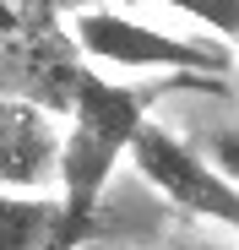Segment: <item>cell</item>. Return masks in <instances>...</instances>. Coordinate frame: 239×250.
<instances>
[{
  "label": "cell",
  "mask_w": 239,
  "mask_h": 250,
  "mask_svg": "<svg viewBox=\"0 0 239 250\" xmlns=\"http://www.w3.org/2000/svg\"><path fill=\"white\" fill-rule=\"evenodd\" d=\"M98 239V223L65 212L60 196L0 190V250H82Z\"/></svg>",
  "instance_id": "6"
},
{
  "label": "cell",
  "mask_w": 239,
  "mask_h": 250,
  "mask_svg": "<svg viewBox=\"0 0 239 250\" xmlns=\"http://www.w3.org/2000/svg\"><path fill=\"white\" fill-rule=\"evenodd\" d=\"M207 158H212V169H218L223 180L239 185V125H234V131H212V136H207Z\"/></svg>",
  "instance_id": "8"
},
{
  "label": "cell",
  "mask_w": 239,
  "mask_h": 250,
  "mask_svg": "<svg viewBox=\"0 0 239 250\" xmlns=\"http://www.w3.org/2000/svg\"><path fill=\"white\" fill-rule=\"evenodd\" d=\"M82 71L44 0H0V98L65 109Z\"/></svg>",
  "instance_id": "2"
},
{
  "label": "cell",
  "mask_w": 239,
  "mask_h": 250,
  "mask_svg": "<svg viewBox=\"0 0 239 250\" xmlns=\"http://www.w3.org/2000/svg\"><path fill=\"white\" fill-rule=\"evenodd\" d=\"M131 163H136V174L158 196H169L174 207H185L190 218H207V223H223V229L239 234V185L223 180L190 142H179L174 131H163L158 120H147L136 131Z\"/></svg>",
  "instance_id": "4"
},
{
  "label": "cell",
  "mask_w": 239,
  "mask_h": 250,
  "mask_svg": "<svg viewBox=\"0 0 239 250\" xmlns=\"http://www.w3.org/2000/svg\"><path fill=\"white\" fill-rule=\"evenodd\" d=\"M185 250H228V245H185Z\"/></svg>",
  "instance_id": "9"
},
{
  "label": "cell",
  "mask_w": 239,
  "mask_h": 250,
  "mask_svg": "<svg viewBox=\"0 0 239 250\" xmlns=\"http://www.w3.org/2000/svg\"><path fill=\"white\" fill-rule=\"evenodd\" d=\"M71 49H82L98 65L120 71H169V76H196V82H218L234 55L218 38H179V33H158L147 22H131L120 11H76L71 22Z\"/></svg>",
  "instance_id": "3"
},
{
  "label": "cell",
  "mask_w": 239,
  "mask_h": 250,
  "mask_svg": "<svg viewBox=\"0 0 239 250\" xmlns=\"http://www.w3.org/2000/svg\"><path fill=\"white\" fill-rule=\"evenodd\" d=\"M163 6L207 22L218 33V44H239V0H163Z\"/></svg>",
  "instance_id": "7"
},
{
  "label": "cell",
  "mask_w": 239,
  "mask_h": 250,
  "mask_svg": "<svg viewBox=\"0 0 239 250\" xmlns=\"http://www.w3.org/2000/svg\"><path fill=\"white\" fill-rule=\"evenodd\" d=\"M174 87H218V82H196V76H158L147 87L136 82H109L98 71L76 76V93L65 104L71 131L60 136V158H55V180H60V201L71 218L98 223V201L120 169V158H131V142L147 125V109L174 93Z\"/></svg>",
  "instance_id": "1"
},
{
  "label": "cell",
  "mask_w": 239,
  "mask_h": 250,
  "mask_svg": "<svg viewBox=\"0 0 239 250\" xmlns=\"http://www.w3.org/2000/svg\"><path fill=\"white\" fill-rule=\"evenodd\" d=\"M55 158H60V131L49 109L0 98V190L38 196V185L55 180Z\"/></svg>",
  "instance_id": "5"
}]
</instances>
